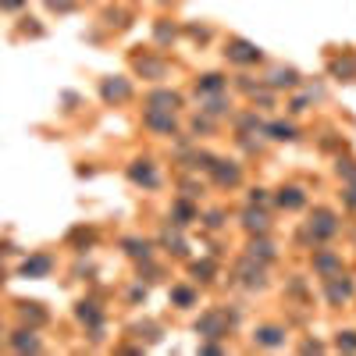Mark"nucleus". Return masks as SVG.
<instances>
[{"instance_id": "29", "label": "nucleus", "mask_w": 356, "mask_h": 356, "mask_svg": "<svg viewBox=\"0 0 356 356\" xmlns=\"http://www.w3.org/2000/svg\"><path fill=\"white\" fill-rule=\"evenodd\" d=\"M346 200H349V203L356 207V185H349V189H346Z\"/></svg>"}, {"instance_id": "19", "label": "nucleus", "mask_w": 356, "mask_h": 356, "mask_svg": "<svg viewBox=\"0 0 356 356\" xmlns=\"http://www.w3.org/2000/svg\"><path fill=\"white\" fill-rule=\"evenodd\" d=\"M257 342H260V346H278V342H282V331H278V328H260V331H257Z\"/></svg>"}, {"instance_id": "21", "label": "nucleus", "mask_w": 356, "mask_h": 356, "mask_svg": "<svg viewBox=\"0 0 356 356\" xmlns=\"http://www.w3.org/2000/svg\"><path fill=\"white\" fill-rule=\"evenodd\" d=\"M164 242H167V246H175V253H182V249H185L182 235H178V232H171V228H167V232H164Z\"/></svg>"}, {"instance_id": "9", "label": "nucleus", "mask_w": 356, "mask_h": 356, "mask_svg": "<svg viewBox=\"0 0 356 356\" xmlns=\"http://www.w3.org/2000/svg\"><path fill=\"white\" fill-rule=\"evenodd\" d=\"M296 82H300L296 68H271V75H267V86H271V90H282V86H296Z\"/></svg>"}, {"instance_id": "11", "label": "nucleus", "mask_w": 356, "mask_h": 356, "mask_svg": "<svg viewBox=\"0 0 356 356\" xmlns=\"http://www.w3.org/2000/svg\"><path fill=\"white\" fill-rule=\"evenodd\" d=\"M136 68H139V75H150V78H164L167 75V65L160 57H139Z\"/></svg>"}, {"instance_id": "30", "label": "nucleus", "mask_w": 356, "mask_h": 356, "mask_svg": "<svg viewBox=\"0 0 356 356\" xmlns=\"http://www.w3.org/2000/svg\"><path fill=\"white\" fill-rule=\"evenodd\" d=\"M22 0H0V8H18Z\"/></svg>"}, {"instance_id": "1", "label": "nucleus", "mask_w": 356, "mask_h": 356, "mask_svg": "<svg viewBox=\"0 0 356 356\" xmlns=\"http://www.w3.org/2000/svg\"><path fill=\"white\" fill-rule=\"evenodd\" d=\"M224 57L232 61V65H257V61H260V50L249 43V39H228Z\"/></svg>"}, {"instance_id": "2", "label": "nucleus", "mask_w": 356, "mask_h": 356, "mask_svg": "<svg viewBox=\"0 0 356 356\" xmlns=\"http://www.w3.org/2000/svg\"><path fill=\"white\" fill-rule=\"evenodd\" d=\"M196 331L203 335V339H221V335H228V313H221V310L203 313V317L196 321Z\"/></svg>"}, {"instance_id": "3", "label": "nucleus", "mask_w": 356, "mask_h": 356, "mask_svg": "<svg viewBox=\"0 0 356 356\" xmlns=\"http://www.w3.org/2000/svg\"><path fill=\"white\" fill-rule=\"evenodd\" d=\"M335 214L331 211H313V218H310V235L313 239H328V235H335Z\"/></svg>"}, {"instance_id": "15", "label": "nucleus", "mask_w": 356, "mask_h": 356, "mask_svg": "<svg viewBox=\"0 0 356 356\" xmlns=\"http://www.w3.org/2000/svg\"><path fill=\"white\" fill-rule=\"evenodd\" d=\"M196 90H200V93H221V90H224V78L211 72V75H203V78L196 82Z\"/></svg>"}, {"instance_id": "23", "label": "nucleus", "mask_w": 356, "mask_h": 356, "mask_svg": "<svg viewBox=\"0 0 356 356\" xmlns=\"http://www.w3.org/2000/svg\"><path fill=\"white\" fill-rule=\"evenodd\" d=\"M339 349H349V353L356 349V331H342L339 335Z\"/></svg>"}, {"instance_id": "7", "label": "nucleus", "mask_w": 356, "mask_h": 356, "mask_svg": "<svg viewBox=\"0 0 356 356\" xmlns=\"http://www.w3.org/2000/svg\"><path fill=\"white\" fill-rule=\"evenodd\" d=\"M150 107H157V111H178L182 107V96L178 93H171V90H157L154 96H150Z\"/></svg>"}, {"instance_id": "13", "label": "nucleus", "mask_w": 356, "mask_h": 356, "mask_svg": "<svg viewBox=\"0 0 356 356\" xmlns=\"http://www.w3.org/2000/svg\"><path fill=\"white\" fill-rule=\"evenodd\" d=\"M249 257H260V264H267V260H275V246H271L267 239H253L249 242Z\"/></svg>"}, {"instance_id": "5", "label": "nucleus", "mask_w": 356, "mask_h": 356, "mask_svg": "<svg viewBox=\"0 0 356 356\" xmlns=\"http://www.w3.org/2000/svg\"><path fill=\"white\" fill-rule=\"evenodd\" d=\"M146 125H150V129H157V132H175V114H171V111L150 107V111H146Z\"/></svg>"}, {"instance_id": "12", "label": "nucleus", "mask_w": 356, "mask_h": 356, "mask_svg": "<svg viewBox=\"0 0 356 356\" xmlns=\"http://www.w3.org/2000/svg\"><path fill=\"white\" fill-rule=\"evenodd\" d=\"M331 75L353 82V78H356V57H339V61H331Z\"/></svg>"}, {"instance_id": "25", "label": "nucleus", "mask_w": 356, "mask_h": 356, "mask_svg": "<svg viewBox=\"0 0 356 356\" xmlns=\"http://www.w3.org/2000/svg\"><path fill=\"white\" fill-rule=\"evenodd\" d=\"M171 296H175V303H193V292L189 289H175Z\"/></svg>"}, {"instance_id": "17", "label": "nucleus", "mask_w": 356, "mask_h": 356, "mask_svg": "<svg viewBox=\"0 0 356 356\" xmlns=\"http://www.w3.org/2000/svg\"><path fill=\"white\" fill-rule=\"evenodd\" d=\"M132 178H136V182H146V185H157V175H154V167L146 164V160H143V167H139V164L132 167Z\"/></svg>"}, {"instance_id": "28", "label": "nucleus", "mask_w": 356, "mask_h": 356, "mask_svg": "<svg viewBox=\"0 0 356 356\" xmlns=\"http://www.w3.org/2000/svg\"><path fill=\"white\" fill-rule=\"evenodd\" d=\"M211 271H214L211 264H196V267H193V275H203V282H207V278H211Z\"/></svg>"}, {"instance_id": "24", "label": "nucleus", "mask_w": 356, "mask_h": 356, "mask_svg": "<svg viewBox=\"0 0 356 356\" xmlns=\"http://www.w3.org/2000/svg\"><path fill=\"white\" fill-rule=\"evenodd\" d=\"M18 349H39V342L32 339L29 331H22V335H18Z\"/></svg>"}, {"instance_id": "8", "label": "nucleus", "mask_w": 356, "mask_h": 356, "mask_svg": "<svg viewBox=\"0 0 356 356\" xmlns=\"http://www.w3.org/2000/svg\"><path fill=\"white\" fill-rule=\"evenodd\" d=\"M353 296V282H346L342 275H331L328 278V300L339 303V300H349Z\"/></svg>"}, {"instance_id": "18", "label": "nucleus", "mask_w": 356, "mask_h": 356, "mask_svg": "<svg viewBox=\"0 0 356 356\" xmlns=\"http://www.w3.org/2000/svg\"><path fill=\"white\" fill-rule=\"evenodd\" d=\"M267 132L275 136V139H296V129H292V125H285V121H275V125H267Z\"/></svg>"}, {"instance_id": "4", "label": "nucleus", "mask_w": 356, "mask_h": 356, "mask_svg": "<svg viewBox=\"0 0 356 356\" xmlns=\"http://www.w3.org/2000/svg\"><path fill=\"white\" fill-rule=\"evenodd\" d=\"M129 96H132L129 78H107V82H103V100H114V103H121V100H129Z\"/></svg>"}, {"instance_id": "14", "label": "nucleus", "mask_w": 356, "mask_h": 356, "mask_svg": "<svg viewBox=\"0 0 356 356\" xmlns=\"http://www.w3.org/2000/svg\"><path fill=\"white\" fill-rule=\"evenodd\" d=\"M242 221H246L249 232H257V235H264V232H267V214H260V211H246V214H242Z\"/></svg>"}, {"instance_id": "16", "label": "nucleus", "mask_w": 356, "mask_h": 356, "mask_svg": "<svg viewBox=\"0 0 356 356\" xmlns=\"http://www.w3.org/2000/svg\"><path fill=\"white\" fill-rule=\"evenodd\" d=\"M278 203L289 207V211H296V207H303V193H300V189H282Z\"/></svg>"}, {"instance_id": "26", "label": "nucleus", "mask_w": 356, "mask_h": 356, "mask_svg": "<svg viewBox=\"0 0 356 356\" xmlns=\"http://www.w3.org/2000/svg\"><path fill=\"white\" fill-rule=\"evenodd\" d=\"M47 4H50L54 11H72V8H75L72 0H47Z\"/></svg>"}, {"instance_id": "22", "label": "nucleus", "mask_w": 356, "mask_h": 356, "mask_svg": "<svg viewBox=\"0 0 356 356\" xmlns=\"http://www.w3.org/2000/svg\"><path fill=\"white\" fill-rule=\"evenodd\" d=\"M157 39H160V43H167V39H175V25L157 22Z\"/></svg>"}, {"instance_id": "10", "label": "nucleus", "mask_w": 356, "mask_h": 356, "mask_svg": "<svg viewBox=\"0 0 356 356\" xmlns=\"http://www.w3.org/2000/svg\"><path fill=\"white\" fill-rule=\"evenodd\" d=\"M211 171H214V178H218L221 185H239V178H242L239 167H235V164H224V160H214Z\"/></svg>"}, {"instance_id": "27", "label": "nucleus", "mask_w": 356, "mask_h": 356, "mask_svg": "<svg viewBox=\"0 0 356 356\" xmlns=\"http://www.w3.org/2000/svg\"><path fill=\"white\" fill-rule=\"evenodd\" d=\"M339 175H346V178H353V182H356V167H353V160L339 164Z\"/></svg>"}, {"instance_id": "6", "label": "nucleus", "mask_w": 356, "mask_h": 356, "mask_svg": "<svg viewBox=\"0 0 356 356\" xmlns=\"http://www.w3.org/2000/svg\"><path fill=\"white\" fill-rule=\"evenodd\" d=\"M239 278H242V285L257 289V285H264V267H260V264H253V257H249V260H242V264H239Z\"/></svg>"}, {"instance_id": "20", "label": "nucleus", "mask_w": 356, "mask_h": 356, "mask_svg": "<svg viewBox=\"0 0 356 356\" xmlns=\"http://www.w3.org/2000/svg\"><path fill=\"white\" fill-rule=\"evenodd\" d=\"M317 267H321V271H324V275L331 278V271H335V267H339V260H335L331 253H324V257H317Z\"/></svg>"}]
</instances>
